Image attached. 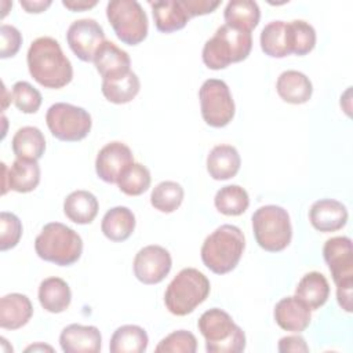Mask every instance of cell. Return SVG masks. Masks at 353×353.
I'll list each match as a JSON object with an SVG mask.
<instances>
[{
  "mask_svg": "<svg viewBox=\"0 0 353 353\" xmlns=\"http://www.w3.org/2000/svg\"><path fill=\"white\" fill-rule=\"evenodd\" d=\"M26 61L30 76L46 88H62L72 81V63L52 37L44 36L33 40Z\"/></svg>",
  "mask_w": 353,
  "mask_h": 353,
  "instance_id": "obj_1",
  "label": "cell"
},
{
  "mask_svg": "<svg viewBox=\"0 0 353 353\" xmlns=\"http://www.w3.org/2000/svg\"><path fill=\"white\" fill-rule=\"evenodd\" d=\"M245 240L243 232L234 225H221L201 245V261L215 274L232 272L244 251Z\"/></svg>",
  "mask_w": 353,
  "mask_h": 353,
  "instance_id": "obj_2",
  "label": "cell"
},
{
  "mask_svg": "<svg viewBox=\"0 0 353 353\" xmlns=\"http://www.w3.org/2000/svg\"><path fill=\"white\" fill-rule=\"evenodd\" d=\"M252 48V37L248 32H241L228 25L219 26L214 36L203 47L201 58L207 68L219 70L230 63L244 61Z\"/></svg>",
  "mask_w": 353,
  "mask_h": 353,
  "instance_id": "obj_3",
  "label": "cell"
},
{
  "mask_svg": "<svg viewBox=\"0 0 353 353\" xmlns=\"http://www.w3.org/2000/svg\"><path fill=\"white\" fill-rule=\"evenodd\" d=\"M34 250L47 262L69 266L79 261L83 252V240L72 228L61 222H50L36 237Z\"/></svg>",
  "mask_w": 353,
  "mask_h": 353,
  "instance_id": "obj_4",
  "label": "cell"
},
{
  "mask_svg": "<svg viewBox=\"0 0 353 353\" xmlns=\"http://www.w3.org/2000/svg\"><path fill=\"white\" fill-rule=\"evenodd\" d=\"M208 353H240L245 349V334L222 309L205 310L197 323Z\"/></svg>",
  "mask_w": 353,
  "mask_h": 353,
  "instance_id": "obj_5",
  "label": "cell"
},
{
  "mask_svg": "<svg viewBox=\"0 0 353 353\" xmlns=\"http://www.w3.org/2000/svg\"><path fill=\"white\" fill-rule=\"evenodd\" d=\"M210 287L208 279L200 270L185 268L171 280L165 290V307L175 316H186L207 299Z\"/></svg>",
  "mask_w": 353,
  "mask_h": 353,
  "instance_id": "obj_6",
  "label": "cell"
},
{
  "mask_svg": "<svg viewBox=\"0 0 353 353\" xmlns=\"http://www.w3.org/2000/svg\"><path fill=\"white\" fill-rule=\"evenodd\" d=\"M252 230L258 245L269 252L283 251L292 237L287 210L274 204L262 205L252 214Z\"/></svg>",
  "mask_w": 353,
  "mask_h": 353,
  "instance_id": "obj_7",
  "label": "cell"
},
{
  "mask_svg": "<svg viewBox=\"0 0 353 353\" xmlns=\"http://www.w3.org/2000/svg\"><path fill=\"white\" fill-rule=\"evenodd\" d=\"M106 17L116 36L128 46H137L148 36V17L135 0H113L106 6Z\"/></svg>",
  "mask_w": 353,
  "mask_h": 353,
  "instance_id": "obj_8",
  "label": "cell"
},
{
  "mask_svg": "<svg viewBox=\"0 0 353 353\" xmlns=\"http://www.w3.org/2000/svg\"><path fill=\"white\" fill-rule=\"evenodd\" d=\"M46 123L52 137L63 142L84 139L92 125L91 116L85 109L66 102L51 105L46 113Z\"/></svg>",
  "mask_w": 353,
  "mask_h": 353,
  "instance_id": "obj_9",
  "label": "cell"
},
{
  "mask_svg": "<svg viewBox=\"0 0 353 353\" xmlns=\"http://www.w3.org/2000/svg\"><path fill=\"white\" fill-rule=\"evenodd\" d=\"M203 120L215 128L228 125L234 116V102L223 80L208 79L199 91Z\"/></svg>",
  "mask_w": 353,
  "mask_h": 353,
  "instance_id": "obj_10",
  "label": "cell"
},
{
  "mask_svg": "<svg viewBox=\"0 0 353 353\" xmlns=\"http://www.w3.org/2000/svg\"><path fill=\"white\" fill-rule=\"evenodd\" d=\"M66 40L79 59L91 62L105 41V33L95 19L83 18L70 23L66 32Z\"/></svg>",
  "mask_w": 353,
  "mask_h": 353,
  "instance_id": "obj_11",
  "label": "cell"
},
{
  "mask_svg": "<svg viewBox=\"0 0 353 353\" xmlns=\"http://www.w3.org/2000/svg\"><path fill=\"white\" fill-rule=\"evenodd\" d=\"M172 259L170 252L161 245H146L134 258V274L143 284H157L170 273Z\"/></svg>",
  "mask_w": 353,
  "mask_h": 353,
  "instance_id": "obj_12",
  "label": "cell"
},
{
  "mask_svg": "<svg viewBox=\"0 0 353 353\" xmlns=\"http://www.w3.org/2000/svg\"><path fill=\"white\" fill-rule=\"evenodd\" d=\"M323 256L336 285L353 281V251L349 237L328 239L323 247Z\"/></svg>",
  "mask_w": 353,
  "mask_h": 353,
  "instance_id": "obj_13",
  "label": "cell"
},
{
  "mask_svg": "<svg viewBox=\"0 0 353 353\" xmlns=\"http://www.w3.org/2000/svg\"><path fill=\"white\" fill-rule=\"evenodd\" d=\"M134 163L131 149L119 141L106 143L98 153L95 160L97 175L108 182L117 183L123 172Z\"/></svg>",
  "mask_w": 353,
  "mask_h": 353,
  "instance_id": "obj_14",
  "label": "cell"
},
{
  "mask_svg": "<svg viewBox=\"0 0 353 353\" xmlns=\"http://www.w3.org/2000/svg\"><path fill=\"white\" fill-rule=\"evenodd\" d=\"M1 194H6L8 189L18 193H28L34 190L40 182V167L37 161L17 159L10 168L1 163Z\"/></svg>",
  "mask_w": 353,
  "mask_h": 353,
  "instance_id": "obj_15",
  "label": "cell"
},
{
  "mask_svg": "<svg viewBox=\"0 0 353 353\" xmlns=\"http://www.w3.org/2000/svg\"><path fill=\"white\" fill-rule=\"evenodd\" d=\"M347 210L345 204L334 199H320L314 201L309 210V221L312 226L324 233L336 232L347 222Z\"/></svg>",
  "mask_w": 353,
  "mask_h": 353,
  "instance_id": "obj_16",
  "label": "cell"
},
{
  "mask_svg": "<svg viewBox=\"0 0 353 353\" xmlns=\"http://www.w3.org/2000/svg\"><path fill=\"white\" fill-rule=\"evenodd\" d=\"M102 336L95 325L69 324L59 335V345L65 353H98Z\"/></svg>",
  "mask_w": 353,
  "mask_h": 353,
  "instance_id": "obj_17",
  "label": "cell"
},
{
  "mask_svg": "<svg viewBox=\"0 0 353 353\" xmlns=\"http://www.w3.org/2000/svg\"><path fill=\"white\" fill-rule=\"evenodd\" d=\"M274 320L277 325L285 331L302 332L312 320L310 309L296 296H285L274 306Z\"/></svg>",
  "mask_w": 353,
  "mask_h": 353,
  "instance_id": "obj_18",
  "label": "cell"
},
{
  "mask_svg": "<svg viewBox=\"0 0 353 353\" xmlns=\"http://www.w3.org/2000/svg\"><path fill=\"white\" fill-rule=\"evenodd\" d=\"M94 65L102 80H112L128 73L131 59L130 55L117 47L113 41L105 40L94 57Z\"/></svg>",
  "mask_w": 353,
  "mask_h": 353,
  "instance_id": "obj_19",
  "label": "cell"
},
{
  "mask_svg": "<svg viewBox=\"0 0 353 353\" xmlns=\"http://www.w3.org/2000/svg\"><path fill=\"white\" fill-rule=\"evenodd\" d=\"M33 314L30 299L18 292L7 294L0 299V327L4 330H18L23 327Z\"/></svg>",
  "mask_w": 353,
  "mask_h": 353,
  "instance_id": "obj_20",
  "label": "cell"
},
{
  "mask_svg": "<svg viewBox=\"0 0 353 353\" xmlns=\"http://www.w3.org/2000/svg\"><path fill=\"white\" fill-rule=\"evenodd\" d=\"M149 4L152 7L154 25L159 32H176L185 28V25L190 19L188 11L182 4V0H161L150 1Z\"/></svg>",
  "mask_w": 353,
  "mask_h": 353,
  "instance_id": "obj_21",
  "label": "cell"
},
{
  "mask_svg": "<svg viewBox=\"0 0 353 353\" xmlns=\"http://www.w3.org/2000/svg\"><path fill=\"white\" fill-rule=\"evenodd\" d=\"M241 159L232 145H216L207 156V171L215 181L233 178L240 170Z\"/></svg>",
  "mask_w": 353,
  "mask_h": 353,
  "instance_id": "obj_22",
  "label": "cell"
},
{
  "mask_svg": "<svg viewBox=\"0 0 353 353\" xmlns=\"http://www.w3.org/2000/svg\"><path fill=\"white\" fill-rule=\"evenodd\" d=\"M276 90L283 101L301 105L310 99L313 85L305 73L298 70H285L277 77Z\"/></svg>",
  "mask_w": 353,
  "mask_h": 353,
  "instance_id": "obj_23",
  "label": "cell"
},
{
  "mask_svg": "<svg viewBox=\"0 0 353 353\" xmlns=\"http://www.w3.org/2000/svg\"><path fill=\"white\" fill-rule=\"evenodd\" d=\"M135 229V215L127 207L117 205L106 211L101 222V230L110 241L127 240Z\"/></svg>",
  "mask_w": 353,
  "mask_h": 353,
  "instance_id": "obj_24",
  "label": "cell"
},
{
  "mask_svg": "<svg viewBox=\"0 0 353 353\" xmlns=\"http://www.w3.org/2000/svg\"><path fill=\"white\" fill-rule=\"evenodd\" d=\"M295 296L299 298L310 310L321 307L330 296V284L320 272L306 273L295 288Z\"/></svg>",
  "mask_w": 353,
  "mask_h": 353,
  "instance_id": "obj_25",
  "label": "cell"
},
{
  "mask_svg": "<svg viewBox=\"0 0 353 353\" xmlns=\"http://www.w3.org/2000/svg\"><path fill=\"white\" fill-rule=\"evenodd\" d=\"M39 301L44 310L50 313H62L70 305L72 292L65 280L59 277H48L39 285Z\"/></svg>",
  "mask_w": 353,
  "mask_h": 353,
  "instance_id": "obj_26",
  "label": "cell"
},
{
  "mask_svg": "<svg viewBox=\"0 0 353 353\" xmlns=\"http://www.w3.org/2000/svg\"><path fill=\"white\" fill-rule=\"evenodd\" d=\"M98 200L88 190H74L63 201L65 215L74 223H91L98 214Z\"/></svg>",
  "mask_w": 353,
  "mask_h": 353,
  "instance_id": "obj_27",
  "label": "cell"
},
{
  "mask_svg": "<svg viewBox=\"0 0 353 353\" xmlns=\"http://www.w3.org/2000/svg\"><path fill=\"white\" fill-rule=\"evenodd\" d=\"M225 25L241 32H248L258 25L261 18L259 7L251 0H232L223 11Z\"/></svg>",
  "mask_w": 353,
  "mask_h": 353,
  "instance_id": "obj_28",
  "label": "cell"
},
{
  "mask_svg": "<svg viewBox=\"0 0 353 353\" xmlns=\"http://www.w3.org/2000/svg\"><path fill=\"white\" fill-rule=\"evenodd\" d=\"M11 146L17 159L37 161L44 154L46 138L37 127L26 125L14 134Z\"/></svg>",
  "mask_w": 353,
  "mask_h": 353,
  "instance_id": "obj_29",
  "label": "cell"
},
{
  "mask_svg": "<svg viewBox=\"0 0 353 353\" xmlns=\"http://www.w3.org/2000/svg\"><path fill=\"white\" fill-rule=\"evenodd\" d=\"M148 343L149 338L142 327L125 324L113 332L109 350L112 353H142L146 350Z\"/></svg>",
  "mask_w": 353,
  "mask_h": 353,
  "instance_id": "obj_30",
  "label": "cell"
},
{
  "mask_svg": "<svg viewBox=\"0 0 353 353\" xmlns=\"http://www.w3.org/2000/svg\"><path fill=\"white\" fill-rule=\"evenodd\" d=\"M141 83L138 76L130 70L128 73L112 79V80H102V94L103 97L112 103H127L132 101L137 94L139 92Z\"/></svg>",
  "mask_w": 353,
  "mask_h": 353,
  "instance_id": "obj_31",
  "label": "cell"
},
{
  "mask_svg": "<svg viewBox=\"0 0 353 353\" xmlns=\"http://www.w3.org/2000/svg\"><path fill=\"white\" fill-rule=\"evenodd\" d=\"M261 48L272 58H284L290 55L287 39V22L272 21L261 32Z\"/></svg>",
  "mask_w": 353,
  "mask_h": 353,
  "instance_id": "obj_32",
  "label": "cell"
},
{
  "mask_svg": "<svg viewBox=\"0 0 353 353\" xmlns=\"http://www.w3.org/2000/svg\"><path fill=\"white\" fill-rule=\"evenodd\" d=\"M214 204L221 214L237 216L245 212L250 205V199L244 188L239 185H226L216 192Z\"/></svg>",
  "mask_w": 353,
  "mask_h": 353,
  "instance_id": "obj_33",
  "label": "cell"
},
{
  "mask_svg": "<svg viewBox=\"0 0 353 353\" xmlns=\"http://www.w3.org/2000/svg\"><path fill=\"white\" fill-rule=\"evenodd\" d=\"M287 39L290 52L295 55H306L316 46V30L314 28L302 19L287 22Z\"/></svg>",
  "mask_w": 353,
  "mask_h": 353,
  "instance_id": "obj_34",
  "label": "cell"
},
{
  "mask_svg": "<svg viewBox=\"0 0 353 353\" xmlns=\"http://www.w3.org/2000/svg\"><path fill=\"white\" fill-rule=\"evenodd\" d=\"M183 188L174 181H163L150 193L152 205L160 212H174L183 201Z\"/></svg>",
  "mask_w": 353,
  "mask_h": 353,
  "instance_id": "obj_35",
  "label": "cell"
},
{
  "mask_svg": "<svg viewBox=\"0 0 353 353\" xmlns=\"http://www.w3.org/2000/svg\"><path fill=\"white\" fill-rule=\"evenodd\" d=\"M150 172L141 163H132L119 178V189L127 196H139L150 186Z\"/></svg>",
  "mask_w": 353,
  "mask_h": 353,
  "instance_id": "obj_36",
  "label": "cell"
},
{
  "mask_svg": "<svg viewBox=\"0 0 353 353\" xmlns=\"http://www.w3.org/2000/svg\"><path fill=\"white\" fill-rule=\"evenodd\" d=\"M154 350L157 353H194L197 339L190 331L178 330L163 338Z\"/></svg>",
  "mask_w": 353,
  "mask_h": 353,
  "instance_id": "obj_37",
  "label": "cell"
},
{
  "mask_svg": "<svg viewBox=\"0 0 353 353\" xmlns=\"http://www.w3.org/2000/svg\"><path fill=\"white\" fill-rule=\"evenodd\" d=\"M11 98L22 113H36L41 105V94L28 81H17L12 85Z\"/></svg>",
  "mask_w": 353,
  "mask_h": 353,
  "instance_id": "obj_38",
  "label": "cell"
},
{
  "mask_svg": "<svg viewBox=\"0 0 353 353\" xmlns=\"http://www.w3.org/2000/svg\"><path fill=\"white\" fill-rule=\"evenodd\" d=\"M22 236V223L19 218L12 214L3 211L0 214V250L7 251L14 248Z\"/></svg>",
  "mask_w": 353,
  "mask_h": 353,
  "instance_id": "obj_39",
  "label": "cell"
},
{
  "mask_svg": "<svg viewBox=\"0 0 353 353\" xmlns=\"http://www.w3.org/2000/svg\"><path fill=\"white\" fill-rule=\"evenodd\" d=\"M0 39H1V47H0V58H10L14 57L22 44V34L21 32L12 26L3 23L0 26Z\"/></svg>",
  "mask_w": 353,
  "mask_h": 353,
  "instance_id": "obj_40",
  "label": "cell"
},
{
  "mask_svg": "<svg viewBox=\"0 0 353 353\" xmlns=\"http://www.w3.org/2000/svg\"><path fill=\"white\" fill-rule=\"evenodd\" d=\"M185 10L188 11L189 17H197L212 12L221 1H211V0H182Z\"/></svg>",
  "mask_w": 353,
  "mask_h": 353,
  "instance_id": "obj_41",
  "label": "cell"
},
{
  "mask_svg": "<svg viewBox=\"0 0 353 353\" xmlns=\"http://www.w3.org/2000/svg\"><path fill=\"white\" fill-rule=\"evenodd\" d=\"M280 353H287V352H309V346L306 345V341L301 335H290L284 336L279 341L277 346Z\"/></svg>",
  "mask_w": 353,
  "mask_h": 353,
  "instance_id": "obj_42",
  "label": "cell"
},
{
  "mask_svg": "<svg viewBox=\"0 0 353 353\" xmlns=\"http://www.w3.org/2000/svg\"><path fill=\"white\" fill-rule=\"evenodd\" d=\"M352 291H353V281L336 285V301H338L339 306L347 313H350L353 309Z\"/></svg>",
  "mask_w": 353,
  "mask_h": 353,
  "instance_id": "obj_43",
  "label": "cell"
},
{
  "mask_svg": "<svg viewBox=\"0 0 353 353\" xmlns=\"http://www.w3.org/2000/svg\"><path fill=\"white\" fill-rule=\"evenodd\" d=\"M19 4L26 10V12H43L51 6V0H21Z\"/></svg>",
  "mask_w": 353,
  "mask_h": 353,
  "instance_id": "obj_44",
  "label": "cell"
},
{
  "mask_svg": "<svg viewBox=\"0 0 353 353\" xmlns=\"http://www.w3.org/2000/svg\"><path fill=\"white\" fill-rule=\"evenodd\" d=\"M63 7L69 8L70 11H84L88 8H92L94 6H97V0H63L62 1Z\"/></svg>",
  "mask_w": 353,
  "mask_h": 353,
  "instance_id": "obj_45",
  "label": "cell"
},
{
  "mask_svg": "<svg viewBox=\"0 0 353 353\" xmlns=\"http://www.w3.org/2000/svg\"><path fill=\"white\" fill-rule=\"evenodd\" d=\"M37 349H48L50 352H52V347H50V346H43V345H36V346H29V347H26V352H29V350H37Z\"/></svg>",
  "mask_w": 353,
  "mask_h": 353,
  "instance_id": "obj_46",
  "label": "cell"
}]
</instances>
